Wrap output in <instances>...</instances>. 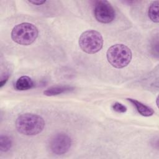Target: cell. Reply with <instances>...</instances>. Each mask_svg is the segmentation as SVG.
<instances>
[{
    "instance_id": "8992f818",
    "label": "cell",
    "mask_w": 159,
    "mask_h": 159,
    "mask_svg": "<svg viewBox=\"0 0 159 159\" xmlns=\"http://www.w3.org/2000/svg\"><path fill=\"white\" fill-rule=\"evenodd\" d=\"M71 146V139L65 133H58L54 135L49 142V148L52 153L61 155L67 153Z\"/></svg>"
},
{
    "instance_id": "5bb4252c",
    "label": "cell",
    "mask_w": 159,
    "mask_h": 159,
    "mask_svg": "<svg viewBox=\"0 0 159 159\" xmlns=\"http://www.w3.org/2000/svg\"><path fill=\"white\" fill-rule=\"evenodd\" d=\"M29 3H31L34 5H42L46 2V1H29Z\"/></svg>"
},
{
    "instance_id": "8fae6325",
    "label": "cell",
    "mask_w": 159,
    "mask_h": 159,
    "mask_svg": "<svg viewBox=\"0 0 159 159\" xmlns=\"http://www.w3.org/2000/svg\"><path fill=\"white\" fill-rule=\"evenodd\" d=\"M12 142L11 138L6 135H1L0 137V150L1 152H7L12 147Z\"/></svg>"
},
{
    "instance_id": "4fadbf2b",
    "label": "cell",
    "mask_w": 159,
    "mask_h": 159,
    "mask_svg": "<svg viewBox=\"0 0 159 159\" xmlns=\"http://www.w3.org/2000/svg\"><path fill=\"white\" fill-rule=\"evenodd\" d=\"M9 78V74L7 73H5V74H4V75H1V81H0V87L2 88L7 82V81L8 80Z\"/></svg>"
},
{
    "instance_id": "5b68a950",
    "label": "cell",
    "mask_w": 159,
    "mask_h": 159,
    "mask_svg": "<svg viewBox=\"0 0 159 159\" xmlns=\"http://www.w3.org/2000/svg\"><path fill=\"white\" fill-rule=\"evenodd\" d=\"M93 12L96 19L103 24L112 22L116 18V11L109 2L99 0L94 2Z\"/></svg>"
},
{
    "instance_id": "52a82bcc",
    "label": "cell",
    "mask_w": 159,
    "mask_h": 159,
    "mask_svg": "<svg viewBox=\"0 0 159 159\" xmlns=\"http://www.w3.org/2000/svg\"><path fill=\"white\" fill-rule=\"evenodd\" d=\"M129 101H130L134 106H135L137 111L143 116L149 117L152 116L154 114V111L150 107L142 103L141 102L132 98L127 99Z\"/></svg>"
},
{
    "instance_id": "7c38bea8",
    "label": "cell",
    "mask_w": 159,
    "mask_h": 159,
    "mask_svg": "<svg viewBox=\"0 0 159 159\" xmlns=\"http://www.w3.org/2000/svg\"><path fill=\"white\" fill-rule=\"evenodd\" d=\"M112 107L114 111L119 113H124L127 111V107L122 104L117 102L113 104V105L112 106Z\"/></svg>"
},
{
    "instance_id": "ba28073f",
    "label": "cell",
    "mask_w": 159,
    "mask_h": 159,
    "mask_svg": "<svg viewBox=\"0 0 159 159\" xmlns=\"http://www.w3.org/2000/svg\"><path fill=\"white\" fill-rule=\"evenodd\" d=\"M34 83L33 80L27 76H22L18 78L15 83V88L19 91L28 90L33 88Z\"/></svg>"
},
{
    "instance_id": "6da1fadb",
    "label": "cell",
    "mask_w": 159,
    "mask_h": 159,
    "mask_svg": "<svg viewBox=\"0 0 159 159\" xmlns=\"http://www.w3.org/2000/svg\"><path fill=\"white\" fill-rule=\"evenodd\" d=\"M45 126L43 119L32 113L22 114L16 120V127L17 131L25 135H35L40 133Z\"/></svg>"
},
{
    "instance_id": "277c9868",
    "label": "cell",
    "mask_w": 159,
    "mask_h": 159,
    "mask_svg": "<svg viewBox=\"0 0 159 159\" xmlns=\"http://www.w3.org/2000/svg\"><path fill=\"white\" fill-rule=\"evenodd\" d=\"M79 46L86 53L94 54L102 47V35L94 30H88L81 34L79 38Z\"/></svg>"
},
{
    "instance_id": "30bf717a",
    "label": "cell",
    "mask_w": 159,
    "mask_h": 159,
    "mask_svg": "<svg viewBox=\"0 0 159 159\" xmlns=\"http://www.w3.org/2000/svg\"><path fill=\"white\" fill-rule=\"evenodd\" d=\"M158 9H159V1H155L149 6L148 10V16L150 19L153 22L158 23L159 22L158 18Z\"/></svg>"
},
{
    "instance_id": "7a4b0ae2",
    "label": "cell",
    "mask_w": 159,
    "mask_h": 159,
    "mask_svg": "<svg viewBox=\"0 0 159 159\" xmlns=\"http://www.w3.org/2000/svg\"><path fill=\"white\" fill-rule=\"evenodd\" d=\"M132 52L127 46L119 43L110 47L106 53L108 62L116 68L127 66L132 60Z\"/></svg>"
},
{
    "instance_id": "9c48e42d",
    "label": "cell",
    "mask_w": 159,
    "mask_h": 159,
    "mask_svg": "<svg viewBox=\"0 0 159 159\" xmlns=\"http://www.w3.org/2000/svg\"><path fill=\"white\" fill-rule=\"evenodd\" d=\"M74 89V88L68 86H52L43 91V94L45 96H52L60 94H62L68 91H70Z\"/></svg>"
},
{
    "instance_id": "3957f363",
    "label": "cell",
    "mask_w": 159,
    "mask_h": 159,
    "mask_svg": "<svg viewBox=\"0 0 159 159\" xmlns=\"http://www.w3.org/2000/svg\"><path fill=\"white\" fill-rule=\"evenodd\" d=\"M39 31L35 25L23 22L16 25L12 30L11 38L16 43L22 45L32 44L37 39Z\"/></svg>"
}]
</instances>
